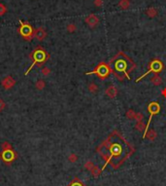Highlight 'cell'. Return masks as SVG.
I'll return each instance as SVG.
<instances>
[{
	"label": "cell",
	"instance_id": "1",
	"mask_svg": "<svg viewBox=\"0 0 166 186\" xmlns=\"http://www.w3.org/2000/svg\"><path fill=\"white\" fill-rule=\"evenodd\" d=\"M135 149L117 131H113L97 147V152L114 169H117L133 154Z\"/></svg>",
	"mask_w": 166,
	"mask_h": 186
},
{
	"label": "cell",
	"instance_id": "2",
	"mask_svg": "<svg viewBox=\"0 0 166 186\" xmlns=\"http://www.w3.org/2000/svg\"><path fill=\"white\" fill-rule=\"evenodd\" d=\"M108 64L111 72L119 81H123L126 77L130 80V73L133 71L134 68H136V63L123 52L117 53L114 58L110 60Z\"/></svg>",
	"mask_w": 166,
	"mask_h": 186
},
{
	"label": "cell",
	"instance_id": "3",
	"mask_svg": "<svg viewBox=\"0 0 166 186\" xmlns=\"http://www.w3.org/2000/svg\"><path fill=\"white\" fill-rule=\"evenodd\" d=\"M31 58H32L33 62H32V64L29 66V68L27 69L26 72H25V75L28 74L29 71L32 69L33 66H34L35 64H38V65L43 64V63H44L46 60L49 58V55L46 53V51H44L42 48L39 47V48H37V49L31 54Z\"/></svg>",
	"mask_w": 166,
	"mask_h": 186
},
{
	"label": "cell",
	"instance_id": "4",
	"mask_svg": "<svg viewBox=\"0 0 166 186\" xmlns=\"http://www.w3.org/2000/svg\"><path fill=\"white\" fill-rule=\"evenodd\" d=\"M164 68V65H163V63L161 60H157V58H155V60H153L152 62H150V65H149V69H148L147 72H145L144 74L140 76L139 78L137 79L135 82H139L140 80H142L143 78H145L147 75H149L150 73H155V74H158L159 72H161L162 69Z\"/></svg>",
	"mask_w": 166,
	"mask_h": 186
},
{
	"label": "cell",
	"instance_id": "5",
	"mask_svg": "<svg viewBox=\"0 0 166 186\" xmlns=\"http://www.w3.org/2000/svg\"><path fill=\"white\" fill-rule=\"evenodd\" d=\"M111 69H110V66L108 63L106 62H100L99 64L94 68V70L90 71V72H86V75H90V74H95L98 76V78H100L101 80H104L109 76Z\"/></svg>",
	"mask_w": 166,
	"mask_h": 186
},
{
	"label": "cell",
	"instance_id": "6",
	"mask_svg": "<svg viewBox=\"0 0 166 186\" xmlns=\"http://www.w3.org/2000/svg\"><path fill=\"white\" fill-rule=\"evenodd\" d=\"M148 111L150 112V118H149V121H148V124L146 125V130H145L144 132V134H143V138H144L145 134H146V132L149 131V127L150 125V121H152L153 117L155 114H158L160 111V105L158 104L157 103H155V101H153V103H150L149 105H148Z\"/></svg>",
	"mask_w": 166,
	"mask_h": 186
},
{
	"label": "cell",
	"instance_id": "7",
	"mask_svg": "<svg viewBox=\"0 0 166 186\" xmlns=\"http://www.w3.org/2000/svg\"><path fill=\"white\" fill-rule=\"evenodd\" d=\"M19 31L25 40H31L33 34H34V30H33L32 26L28 22H20V27Z\"/></svg>",
	"mask_w": 166,
	"mask_h": 186
},
{
	"label": "cell",
	"instance_id": "8",
	"mask_svg": "<svg viewBox=\"0 0 166 186\" xmlns=\"http://www.w3.org/2000/svg\"><path fill=\"white\" fill-rule=\"evenodd\" d=\"M1 158L3 159L4 162L10 163V162L14 161V159L16 158V154H15V152L13 151L12 149H7V150H4V151L2 152Z\"/></svg>",
	"mask_w": 166,
	"mask_h": 186
},
{
	"label": "cell",
	"instance_id": "9",
	"mask_svg": "<svg viewBox=\"0 0 166 186\" xmlns=\"http://www.w3.org/2000/svg\"><path fill=\"white\" fill-rule=\"evenodd\" d=\"M86 24L88 25L89 27H95L96 25L99 24V19L98 17H96L95 15H89L86 18Z\"/></svg>",
	"mask_w": 166,
	"mask_h": 186
},
{
	"label": "cell",
	"instance_id": "10",
	"mask_svg": "<svg viewBox=\"0 0 166 186\" xmlns=\"http://www.w3.org/2000/svg\"><path fill=\"white\" fill-rule=\"evenodd\" d=\"M33 36L36 38L37 40H40V41H42V40H44L45 38H46V36H47V32H46V30L43 29V27H39V29H37L34 31V34H33Z\"/></svg>",
	"mask_w": 166,
	"mask_h": 186
},
{
	"label": "cell",
	"instance_id": "11",
	"mask_svg": "<svg viewBox=\"0 0 166 186\" xmlns=\"http://www.w3.org/2000/svg\"><path fill=\"white\" fill-rule=\"evenodd\" d=\"M15 84H16V81H15L11 76H7V77H5L3 79V81H2V86H3L5 89H11Z\"/></svg>",
	"mask_w": 166,
	"mask_h": 186
},
{
	"label": "cell",
	"instance_id": "12",
	"mask_svg": "<svg viewBox=\"0 0 166 186\" xmlns=\"http://www.w3.org/2000/svg\"><path fill=\"white\" fill-rule=\"evenodd\" d=\"M105 94L109 96L110 98H115L117 95V89L116 88V86L110 85L109 87L106 89Z\"/></svg>",
	"mask_w": 166,
	"mask_h": 186
},
{
	"label": "cell",
	"instance_id": "13",
	"mask_svg": "<svg viewBox=\"0 0 166 186\" xmlns=\"http://www.w3.org/2000/svg\"><path fill=\"white\" fill-rule=\"evenodd\" d=\"M145 137H147L148 139H150V141H154L155 139V137H157V132H155V130H149L147 132H146V134H145V136H144V138Z\"/></svg>",
	"mask_w": 166,
	"mask_h": 186
},
{
	"label": "cell",
	"instance_id": "14",
	"mask_svg": "<svg viewBox=\"0 0 166 186\" xmlns=\"http://www.w3.org/2000/svg\"><path fill=\"white\" fill-rule=\"evenodd\" d=\"M150 82L154 84L155 86H160L162 83V79L158 74H155L150 79Z\"/></svg>",
	"mask_w": 166,
	"mask_h": 186
},
{
	"label": "cell",
	"instance_id": "15",
	"mask_svg": "<svg viewBox=\"0 0 166 186\" xmlns=\"http://www.w3.org/2000/svg\"><path fill=\"white\" fill-rule=\"evenodd\" d=\"M146 125L144 123V121H139V122H136V124H135V129L137 130V131L139 132H145V130H146Z\"/></svg>",
	"mask_w": 166,
	"mask_h": 186
},
{
	"label": "cell",
	"instance_id": "16",
	"mask_svg": "<svg viewBox=\"0 0 166 186\" xmlns=\"http://www.w3.org/2000/svg\"><path fill=\"white\" fill-rule=\"evenodd\" d=\"M146 14L149 18H155V17H157V9L154 8V7H150V8H149L146 11Z\"/></svg>",
	"mask_w": 166,
	"mask_h": 186
},
{
	"label": "cell",
	"instance_id": "17",
	"mask_svg": "<svg viewBox=\"0 0 166 186\" xmlns=\"http://www.w3.org/2000/svg\"><path fill=\"white\" fill-rule=\"evenodd\" d=\"M119 6L121 7V9H123V10L128 9L129 7H130L129 0H121V1L119 2Z\"/></svg>",
	"mask_w": 166,
	"mask_h": 186
},
{
	"label": "cell",
	"instance_id": "18",
	"mask_svg": "<svg viewBox=\"0 0 166 186\" xmlns=\"http://www.w3.org/2000/svg\"><path fill=\"white\" fill-rule=\"evenodd\" d=\"M126 118L130 119V120H132V119H135V116H136V112H135L133 109H128L127 112L126 113Z\"/></svg>",
	"mask_w": 166,
	"mask_h": 186
},
{
	"label": "cell",
	"instance_id": "19",
	"mask_svg": "<svg viewBox=\"0 0 166 186\" xmlns=\"http://www.w3.org/2000/svg\"><path fill=\"white\" fill-rule=\"evenodd\" d=\"M98 90V87H97V85H95L94 83H91V84H89V86H88V91L90 92V93H96Z\"/></svg>",
	"mask_w": 166,
	"mask_h": 186
},
{
	"label": "cell",
	"instance_id": "20",
	"mask_svg": "<svg viewBox=\"0 0 166 186\" xmlns=\"http://www.w3.org/2000/svg\"><path fill=\"white\" fill-rule=\"evenodd\" d=\"M45 87V83H44V81H38V82L36 83V88L38 89V90H42L43 88Z\"/></svg>",
	"mask_w": 166,
	"mask_h": 186
},
{
	"label": "cell",
	"instance_id": "21",
	"mask_svg": "<svg viewBox=\"0 0 166 186\" xmlns=\"http://www.w3.org/2000/svg\"><path fill=\"white\" fill-rule=\"evenodd\" d=\"M7 8L5 7L4 4H0V16H3V15L6 13Z\"/></svg>",
	"mask_w": 166,
	"mask_h": 186
},
{
	"label": "cell",
	"instance_id": "22",
	"mask_svg": "<svg viewBox=\"0 0 166 186\" xmlns=\"http://www.w3.org/2000/svg\"><path fill=\"white\" fill-rule=\"evenodd\" d=\"M67 30L69 32H74L76 30V25L73 24H70L67 25Z\"/></svg>",
	"mask_w": 166,
	"mask_h": 186
},
{
	"label": "cell",
	"instance_id": "23",
	"mask_svg": "<svg viewBox=\"0 0 166 186\" xmlns=\"http://www.w3.org/2000/svg\"><path fill=\"white\" fill-rule=\"evenodd\" d=\"M135 120L137 122L139 121H143L144 120V115L142 113H136V116H135Z\"/></svg>",
	"mask_w": 166,
	"mask_h": 186
},
{
	"label": "cell",
	"instance_id": "24",
	"mask_svg": "<svg viewBox=\"0 0 166 186\" xmlns=\"http://www.w3.org/2000/svg\"><path fill=\"white\" fill-rule=\"evenodd\" d=\"M102 3H103L102 0H94V5H95L96 7H101Z\"/></svg>",
	"mask_w": 166,
	"mask_h": 186
},
{
	"label": "cell",
	"instance_id": "25",
	"mask_svg": "<svg viewBox=\"0 0 166 186\" xmlns=\"http://www.w3.org/2000/svg\"><path fill=\"white\" fill-rule=\"evenodd\" d=\"M42 73L44 75H48L50 73V69L49 68H47V67H45V68H43V70H42Z\"/></svg>",
	"mask_w": 166,
	"mask_h": 186
},
{
	"label": "cell",
	"instance_id": "26",
	"mask_svg": "<svg viewBox=\"0 0 166 186\" xmlns=\"http://www.w3.org/2000/svg\"><path fill=\"white\" fill-rule=\"evenodd\" d=\"M3 149H4V150L11 149V146H10V144L8 143V142H5V143L3 144Z\"/></svg>",
	"mask_w": 166,
	"mask_h": 186
},
{
	"label": "cell",
	"instance_id": "27",
	"mask_svg": "<svg viewBox=\"0 0 166 186\" xmlns=\"http://www.w3.org/2000/svg\"><path fill=\"white\" fill-rule=\"evenodd\" d=\"M5 108V103L2 99H0V111H2Z\"/></svg>",
	"mask_w": 166,
	"mask_h": 186
},
{
	"label": "cell",
	"instance_id": "28",
	"mask_svg": "<svg viewBox=\"0 0 166 186\" xmlns=\"http://www.w3.org/2000/svg\"><path fill=\"white\" fill-rule=\"evenodd\" d=\"M76 159H77V157H76V155H74V154L71 155L70 158H69V160H70L71 162H74V161H76Z\"/></svg>",
	"mask_w": 166,
	"mask_h": 186
},
{
	"label": "cell",
	"instance_id": "29",
	"mask_svg": "<svg viewBox=\"0 0 166 186\" xmlns=\"http://www.w3.org/2000/svg\"><path fill=\"white\" fill-rule=\"evenodd\" d=\"M71 186H83V185H82V183H81V182H79L78 180H77V181L73 182L72 184H71Z\"/></svg>",
	"mask_w": 166,
	"mask_h": 186
},
{
	"label": "cell",
	"instance_id": "30",
	"mask_svg": "<svg viewBox=\"0 0 166 186\" xmlns=\"http://www.w3.org/2000/svg\"><path fill=\"white\" fill-rule=\"evenodd\" d=\"M161 94H162V96H164V98H166V88L163 89L162 92H161Z\"/></svg>",
	"mask_w": 166,
	"mask_h": 186
}]
</instances>
